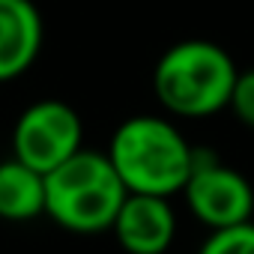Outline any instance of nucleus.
Returning a JSON list of instances; mask_svg holds the SVG:
<instances>
[{"label":"nucleus","instance_id":"f257e3e1","mask_svg":"<svg viewBox=\"0 0 254 254\" xmlns=\"http://www.w3.org/2000/svg\"><path fill=\"white\" fill-rule=\"evenodd\" d=\"M105 153L129 194H180L194 165V147L189 138L168 117L156 114L123 120Z\"/></svg>","mask_w":254,"mask_h":254},{"label":"nucleus","instance_id":"f03ea898","mask_svg":"<svg viewBox=\"0 0 254 254\" xmlns=\"http://www.w3.org/2000/svg\"><path fill=\"white\" fill-rule=\"evenodd\" d=\"M233 57L209 39H183L171 45L153 69L159 105L183 120H206L230 105L236 84Z\"/></svg>","mask_w":254,"mask_h":254},{"label":"nucleus","instance_id":"7ed1b4c3","mask_svg":"<svg viewBox=\"0 0 254 254\" xmlns=\"http://www.w3.org/2000/svg\"><path fill=\"white\" fill-rule=\"evenodd\" d=\"M126 186L120 183L108 153L78 150L60 168L45 174V215L81 236L111 230L123 200Z\"/></svg>","mask_w":254,"mask_h":254},{"label":"nucleus","instance_id":"20e7f679","mask_svg":"<svg viewBox=\"0 0 254 254\" xmlns=\"http://www.w3.org/2000/svg\"><path fill=\"white\" fill-rule=\"evenodd\" d=\"M84 150V123L69 102L42 99L21 111L12 129V159L39 174H51Z\"/></svg>","mask_w":254,"mask_h":254},{"label":"nucleus","instance_id":"39448f33","mask_svg":"<svg viewBox=\"0 0 254 254\" xmlns=\"http://www.w3.org/2000/svg\"><path fill=\"white\" fill-rule=\"evenodd\" d=\"M180 194L186 197L191 215L209 230L251 221V212H254L251 183L236 168L224 165L212 150H200V147H194L191 177Z\"/></svg>","mask_w":254,"mask_h":254},{"label":"nucleus","instance_id":"423d86ee","mask_svg":"<svg viewBox=\"0 0 254 254\" xmlns=\"http://www.w3.org/2000/svg\"><path fill=\"white\" fill-rule=\"evenodd\" d=\"M171 197L126 194L111 233L126 254H165L177 236V212Z\"/></svg>","mask_w":254,"mask_h":254},{"label":"nucleus","instance_id":"0eeeda50","mask_svg":"<svg viewBox=\"0 0 254 254\" xmlns=\"http://www.w3.org/2000/svg\"><path fill=\"white\" fill-rule=\"evenodd\" d=\"M45 39V24L33 0H0V84L24 75Z\"/></svg>","mask_w":254,"mask_h":254},{"label":"nucleus","instance_id":"6e6552de","mask_svg":"<svg viewBox=\"0 0 254 254\" xmlns=\"http://www.w3.org/2000/svg\"><path fill=\"white\" fill-rule=\"evenodd\" d=\"M45 215V174L18 159L0 162V218L33 221Z\"/></svg>","mask_w":254,"mask_h":254},{"label":"nucleus","instance_id":"1a4fd4ad","mask_svg":"<svg viewBox=\"0 0 254 254\" xmlns=\"http://www.w3.org/2000/svg\"><path fill=\"white\" fill-rule=\"evenodd\" d=\"M197 254H254V221L209 230Z\"/></svg>","mask_w":254,"mask_h":254},{"label":"nucleus","instance_id":"9d476101","mask_svg":"<svg viewBox=\"0 0 254 254\" xmlns=\"http://www.w3.org/2000/svg\"><path fill=\"white\" fill-rule=\"evenodd\" d=\"M227 108L236 114L239 123H245L248 129H254V69H245V72L236 75Z\"/></svg>","mask_w":254,"mask_h":254}]
</instances>
